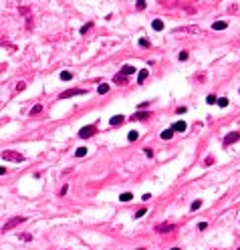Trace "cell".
I'll list each match as a JSON object with an SVG mask.
<instances>
[{"label":"cell","mask_w":240,"mask_h":250,"mask_svg":"<svg viewBox=\"0 0 240 250\" xmlns=\"http://www.w3.org/2000/svg\"><path fill=\"white\" fill-rule=\"evenodd\" d=\"M135 4H137V8H139V10H143V8H145V2H143V0H137Z\"/></svg>","instance_id":"obj_30"},{"label":"cell","mask_w":240,"mask_h":250,"mask_svg":"<svg viewBox=\"0 0 240 250\" xmlns=\"http://www.w3.org/2000/svg\"><path fill=\"white\" fill-rule=\"evenodd\" d=\"M119 200H121V202H129V200H133V194H129V192L121 194V196H119Z\"/></svg>","instance_id":"obj_18"},{"label":"cell","mask_w":240,"mask_h":250,"mask_svg":"<svg viewBox=\"0 0 240 250\" xmlns=\"http://www.w3.org/2000/svg\"><path fill=\"white\" fill-rule=\"evenodd\" d=\"M75 155H77V158H83V155H87V147H77Z\"/></svg>","instance_id":"obj_20"},{"label":"cell","mask_w":240,"mask_h":250,"mask_svg":"<svg viewBox=\"0 0 240 250\" xmlns=\"http://www.w3.org/2000/svg\"><path fill=\"white\" fill-rule=\"evenodd\" d=\"M206 228H208L206 222H200V224H198V230H206Z\"/></svg>","instance_id":"obj_32"},{"label":"cell","mask_w":240,"mask_h":250,"mask_svg":"<svg viewBox=\"0 0 240 250\" xmlns=\"http://www.w3.org/2000/svg\"><path fill=\"white\" fill-rule=\"evenodd\" d=\"M151 28H153V30H161V28H163V20H160V18H155V20L151 22Z\"/></svg>","instance_id":"obj_13"},{"label":"cell","mask_w":240,"mask_h":250,"mask_svg":"<svg viewBox=\"0 0 240 250\" xmlns=\"http://www.w3.org/2000/svg\"><path fill=\"white\" fill-rule=\"evenodd\" d=\"M97 93H99V95H105V93H109V85H105V83H101V85L97 87Z\"/></svg>","instance_id":"obj_15"},{"label":"cell","mask_w":240,"mask_h":250,"mask_svg":"<svg viewBox=\"0 0 240 250\" xmlns=\"http://www.w3.org/2000/svg\"><path fill=\"white\" fill-rule=\"evenodd\" d=\"M73 79V73H71V71H63V73H61V81H71Z\"/></svg>","instance_id":"obj_16"},{"label":"cell","mask_w":240,"mask_h":250,"mask_svg":"<svg viewBox=\"0 0 240 250\" xmlns=\"http://www.w3.org/2000/svg\"><path fill=\"white\" fill-rule=\"evenodd\" d=\"M238 139H240V133H238V131H232V133H228V135L224 137V143L230 145V143H236Z\"/></svg>","instance_id":"obj_5"},{"label":"cell","mask_w":240,"mask_h":250,"mask_svg":"<svg viewBox=\"0 0 240 250\" xmlns=\"http://www.w3.org/2000/svg\"><path fill=\"white\" fill-rule=\"evenodd\" d=\"M238 250H240V248H238Z\"/></svg>","instance_id":"obj_37"},{"label":"cell","mask_w":240,"mask_h":250,"mask_svg":"<svg viewBox=\"0 0 240 250\" xmlns=\"http://www.w3.org/2000/svg\"><path fill=\"white\" fill-rule=\"evenodd\" d=\"M139 46H149V40L147 38H139Z\"/></svg>","instance_id":"obj_29"},{"label":"cell","mask_w":240,"mask_h":250,"mask_svg":"<svg viewBox=\"0 0 240 250\" xmlns=\"http://www.w3.org/2000/svg\"><path fill=\"white\" fill-rule=\"evenodd\" d=\"M202 208V200H196V202H192V206H190V210L194 212V210H200Z\"/></svg>","instance_id":"obj_19"},{"label":"cell","mask_w":240,"mask_h":250,"mask_svg":"<svg viewBox=\"0 0 240 250\" xmlns=\"http://www.w3.org/2000/svg\"><path fill=\"white\" fill-rule=\"evenodd\" d=\"M2 159L4 161H24V155L16 153V151H2Z\"/></svg>","instance_id":"obj_1"},{"label":"cell","mask_w":240,"mask_h":250,"mask_svg":"<svg viewBox=\"0 0 240 250\" xmlns=\"http://www.w3.org/2000/svg\"><path fill=\"white\" fill-rule=\"evenodd\" d=\"M123 121H125V117H123V115H113V117L109 119V123L113 125V127H115V125H121Z\"/></svg>","instance_id":"obj_10"},{"label":"cell","mask_w":240,"mask_h":250,"mask_svg":"<svg viewBox=\"0 0 240 250\" xmlns=\"http://www.w3.org/2000/svg\"><path fill=\"white\" fill-rule=\"evenodd\" d=\"M145 117H149V113H145V111H137V113L133 115V119H137V121H141V119H145Z\"/></svg>","instance_id":"obj_17"},{"label":"cell","mask_w":240,"mask_h":250,"mask_svg":"<svg viewBox=\"0 0 240 250\" xmlns=\"http://www.w3.org/2000/svg\"><path fill=\"white\" fill-rule=\"evenodd\" d=\"M170 230H173V224H158V226H155V232H160V234L170 232Z\"/></svg>","instance_id":"obj_7"},{"label":"cell","mask_w":240,"mask_h":250,"mask_svg":"<svg viewBox=\"0 0 240 250\" xmlns=\"http://www.w3.org/2000/svg\"><path fill=\"white\" fill-rule=\"evenodd\" d=\"M143 153H145L147 158H153V149H149V147H145V149H143Z\"/></svg>","instance_id":"obj_28"},{"label":"cell","mask_w":240,"mask_h":250,"mask_svg":"<svg viewBox=\"0 0 240 250\" xmlns=\"http://www.w3.org/2000/svg\"><path fill=\"white\" fill-rule=\"evenodd\" d=\"M171 129L178 131V133H184V131L188 129V125H186V121H176V123L171 125Z\"/></svg>","instance_id":"obj_6"},{"label":"cell","mask_w":240,"mask_h":250,"mask_svg":"<svg viewBox=\"0 0 240 250\" xmlns=\"http://www.w3.org/2000/svg\"><path fill=\"white\" fill-rule=\"evenodd\" d=\"M135 73V67H131V65H123L121 67V75L123 77H129V75H133Z\"/></svg>","instance_id":"obj_8"},{"label":"cell","mask_w":240,"mask_h":250,"mask_svg":"<svg viewBox=\"0 0 240 250\" xmlns=\"http://www.w3.org/2000/svg\"><path fill=\"white\" fill-rule=\"evenodd\" d=\"M226 26H228V22H226V20H218V22L212 24V28H214V30H224Z\"/></svg>","instance_id":"obj_11"},{"label":"cell","mask_w":240,"mask_h":250,"mask_svg":"<svg viewBox=\"0 0 240 250\" xmlns=\"http://www.w3.org/2000/svg\"><path fill=\"white\" fill-rule=\"evenodd\" d=\"M178 59H180V61H188V51H182V53L178 55Z\"/></svg>","instance_id":"obj_27"},{"label":"cell","mask_w":240,"mask_h":250,"mask_svg":"<svg viewBox=\"0 0 240 250\" xmlns=\"http://www.w3.org/2000/svg\"><path fill=\"white\" fill-rule=\"evenodd\" d=\"M206 103H208V105H214V103H218V99L214 97V95H208V97H206Z\"/></svg>","instance_id":"obj_24"},{"label":"cell","mask_w":240,"mask_h":250,"mask_svg":"<svg viewBox=\"0 0 240 250\" xmlns=\"http://www.w3.org/2000/svg\"><path fill=\"white\" fill-rule=\"evenodd\" d=\"M127 139H129V141H137V139H139V133H137L135 129H131V131L127 133Z\"/></svg>","instance_id":"obj_14"},{"label":"cell","mask_w":240,"mask_h":250,"mask_svg":"<svg viewBox=\"0 0 240 250\" xmlns=\"http://www.w3.org/2000/svg\"><path fill=\"white\" fill-rule=\"evenodd\" d=\"M24 220H26L24 216H14V218H10V220H8V222L2 226V232H8V230H12L14 226H18V224H20V222H24Z\"/></svg>","instance_id":"obj_2"},{"label":"cell","mask_w":240,"mask_h":250,"mask_svg":"<svg viewBox=\"0 0 240 250\" xmlns=\"http://www.w3.org/2000/svg\"><path fill=\"white\" fill-rule=\"evenodd\" d=\"M145 214H147V212H145V210L141 208V210H137V212H135V214H133V216H135V218H143V216H145Z\"/></svg>","instance_id":"obj_26"},{"label":"cell","mask_w":240,"mask_h":250,"mask_svg":"<svg viewBox=\"0 0 240 250\" xmlns=\"http://www.w3.org/2000/svg\"><path fill=\"white\" fill-rule=\"evenodd\" d=\"M149 198H151V194H143V196H141V200H143V202H149Z\"/></svg>","instance_id":"obj_33"},{"label":"cell","mask_w":240,"mask_h":250,"mask_svg":"<svg viewBox=\"0 0 240 250\" xmlns=\"http://www.w3.org/2000/svg\"><path fill=\"white\" fill-rule=\"evenodd\" d=\"M91 26H93V22H87L85 26H81V34H85L87 30H91Z\"/></svg>","instance_id":"obj_25"},{"label":"cell","mask_w":240,"mask_h":250,"mask_svg":"<svg viewBox=\"0 0 240 250\" xmlns=\"http://www.w3.org/2000/svg\"><path fill=\"white\" fill-rule=\"evenodd\" d=\"M170 250H180V248H170Z\"/></svg>","instance_id":"obj_35"},{"label":"cell","mask_w":240,"mask_h":250,"mask_svg":"<svg viewBox=\"0 0 240 250\" xmlns=\"http://www.w3.org/2000/svg\"><path fill=\"white\" fill-rule=\"evenodd\" d=\"M40 111H43V105H34L33 109H30V115H38Z\"/></svg>","instance_id":"obj_23"},{"label":"cell","mask_w":240,"mask_h":250,"mask_svg":"<svg viewBox=\"0 0 240 250\" xmlns=\"http://www.w3.org/2000/svg\"><path fill=\"white\" fill-rule=\"evenodd\" d=\"M85 89H69V91L61 93V99H69V97H77V95H85Z\"/></svg>","instance_id":"obj_3"},{"label":"cell","mask_w":240,"mask_h":250,"mask_svg":"<svg viewBox=\"0 0 240 250\" xmlns=\"http://www.w3.org/2000/svg\"><path fill=\"white\" fill-rule=\"evenodd\" d=\"M24 89H26V85H24V83H18V85H16V91H24Z\"/></svg>","instance_id":"obj_31"},{"label":"cell","mask_w":240,"mask_h":250,"mask_svg":"<svg viewBox=\"0 0 240 250\" xmlns=\"http://www.w3.org/2000/svg\"><path fill=\"white\" fill-rule=\"evenodd\" d=\"M186 111H188L186 107H178V113H180V115H184V113H186Z\"/></svg>","instance_id":"obj_34"},{"label":"cell","mask_w":240,"mask_h":250,"mask_svg":"<svg viewBox=\"0 0 240 250\" xmlns=\"http://www.w3.org/2000/svg\"><path fill=\"white\" fill-rule=\"evenodd\" d=\"M147 75H149V69H141V71H139V73H137V83H139V85H141V83H143V81L147 79Z\"/></svg>","instance_id":"obj_9"},{"label":"cell","mask_w":240,"mask_h":250,"mask_svg":"<svg viewBox=\"0 0 240 250\" xmlns=\"http://www.w3.org/2000/svg\"><path fill=\"white\" fill-rule=\"evenodd\" d=\"M228 99H226V97H220V99H218V105H220V107H222V109H224V107H228Z\"/></svg>","instance_id":"obj_22"},{"label":"cell","mask_w":240,"mask_h":250,"mask_svg":"<svg viewBox=\"0 0 240 250\" xmlns=\"http://www.w3.org/2000/svg\"><path fill=\"white\" fill-rule=\"evenodd\" d=\"M95 135V125H87V127H83L79 131V137H83V139H87V137H93Z\"/></svg>","instance_id":"obj_4"},{"label":"cell","mask_w":240,"mask_h":250,"mask_svg":"<svg viewBox=\"0 0 240 250\" xmlns=\"http://www.w3.org/2000/svg\"><path fill=\"white\" fill-rule=\"evenodd\" d=\"M137 250H143V248H137Z\"/></svg>","instance_id":"obj_36"},{"label":"cell","mask_w":240,"mask_h":250,"mask_svg":"<svg viewBox=\"0 0 240 250\" xmlns=\"http://www.w3.org/2000/svg\"><path fill=\"white\" fill-rule=\"evenodd\" d=\"M113 81H115V83H121V85H123V83L127 81V77H123V75L119 73V75H115V77H113Z\"/></svg>","instance_id":"obj_21"},{"label":"cell","mask_w":240,"mask_h":250,"mask_svg":"<svg viewBox=\"0 0 240 250\" xmlns=\"http://www.w3.org/2000/svg\"><path fill=\"white\" fill-rule=\"evenodd\" d=\"M160 137L161 139H171V137H173V129H171V127L170 129H163V131L160 133Z\"/></svg>","instance_id":"obj_12"}]
</instances>
